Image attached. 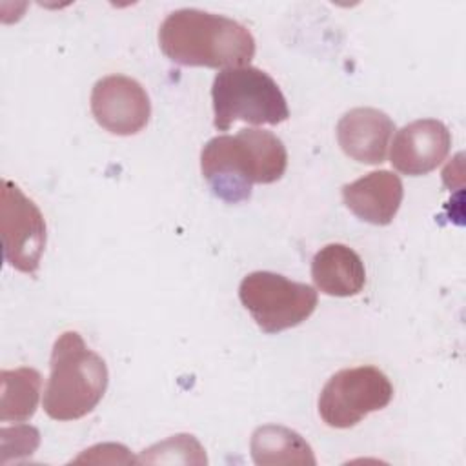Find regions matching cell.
I'll list each match as a JSON object with an SVG mask.
<instances>
[{"label":"cell","mask_w":466,"mask_h":466,"mask_svg":"<svg viewBox=\"0 0 466 466\" xmlns=\"http://www.w3.org/2000/svg\"><path fill=\"white\" fill-rule=\"evenodd\" d=\"M288 167L284 142L271 131L248 127L208 140L200 171L215 197L237 204L251 197L253 184H273Z\"/></svg>","instance_id":"cell-1"},{"label":"cell","mask_w":466,"mask_h":466,"mask_svg":"<svg viewBox=\"0 0 466 466\" xmlns=\"http://www.w3.org/2000/svg\"><path fill=\"white\" fill-rule=\"evenodd\" d=\"M158 46L175 64L213 69L249 66L257 49L253 35L240 22L193 7L164 18Z\"/></svg>","instance_id":"cell-2"},{"label":"cell","mask_w":466,"mask_h":466,"mask_svg":"<svg viewBox=\"0 0 466 466\" xmlns=\"http://www.w3.org/2000/svg\"><path fill=\"white\" fill-rule=\"evenodd\" d=\"M44 411L55 420H76L102 400L109 373L106 360L87 348L78 331H64L53 344Z\"/></svg>","instance_id":"cell-3"},{"label":"cell","mask_w":466,"mask_h":466,"mask_svg":"<svg viewBox=\"0 0 466 466\" xmlns=\"http://www.w3.org/2000/svg\"><path fill=\"white\" fill-rule=\"evenodd\" d=\"M213 126L228 131L237 120L253 126H277L289 118V109L279 84L253 66L228 67L217 73L211 86Z\"/></svg>","instance_id":"cell-4"},{"label":"cell","mask_w":466,"mask_h":466,"mask_svg":"<svg viewBox=\"0 0 466 466\" xmlns=\"http://www.w3.org/2000/svg\"><path fill=\"white\" fill-rule=\"evenodd\" d=\"M238 299L264 333H279L302 324L317 308L313 286L273 271H253L240 280Z\"/></svg>","instance_id":"cell-5"},{"label":"cell","mask_w":466,"mask_h":466,"mask_svg":"<svg viewBox=\"0 0 466 466\" xmlns=\"http://www.w3.org/2000/svg\"><path fill=\"white\" fill-rule=\"evenodd\" d=\"M393 399V386L375 366L344 368L329 377L319 397V415L329 428L346 430Z\"/></svg>","instance_id":"cell-6"},{"label":"cell","mask_w":466,"mask_h":466,"mask_svg":"<svg viewBox=\"0 0 466 466\" xmlns=\"http://www.w3.org/2000/svg\"><path fill=\"white\" fill-rule=\"evenodd\" d=\"M0 235L5 262L25 275L36 273L47 240V228L38 206L11 180L0 189Z\"/></svg>","instance_id":"cell-7"},{"label":"cell","mask_w":466,"mask_h":466,"mask_svg":"<svg viewBox=\"0 0 466 466\" xmlns=\"http://www.w3.org/2000/svg\"><path fill=\"white\" fill-rule=\"evenodd\" d=\"M89 102L96 124L118 137L137 135L151 116V102L146 89L126 75H107L96 80Z\"/></svg>","instance_id":"cell-8"},{"label":"cell","mask_w":466,"mask_h":466,"mask_svg":"<svg viewBox=\"0 0 466 466\" xmlns=\"http://www.w3.org/2000/svg\"><path fill=\"white\" fill-rule=\"evenodd\" d=\"M451 135L437 118H419L400 127L391 144V166L410 177L426 175L448 157Z\"/></svg>","instance_id":"cell-9"},{"label":"cell","mask_w":466,"mask_h":466,"mask_svg":"<svg viewBox=\"0 0 466 466\" xmlns=\"http://www.w3.org/2000/svg\"><path fill=\"white\" fill-rule=\"evenodd\" d=\"M395 131L393 120L377 107H353L337 124L340 149L360 164H380L386 160L388 146Z\"/></svg>","instance_id":"cell-10"},{"label":"cell","mask_w":466,"mask_h":466,"mask_svg":"<svg viewBox=\"0 0 466 466\" xmlns=\"http://www.w3.org/2000/svg\"><path fill=\"white\" fill-rule=\"evenodd\" d=\"M404 197L402 180L388 169L371 171L350 184L342 186V200L346 208L360 220L388 226Z\"/></svg>","instance_id":"cell-11"},{"label":"cell","mask_w":466,"mask_h":466,"mask_svg":"<svg viewBox=\"0 0 466 466\" xmlns=\"http://www.w3.org/2000/svg\"><path fill=\"white\" fill-rule=\"evenodd\" d=\"M311 279L324 295L353 297L366 284V269L359 253L346 244H328L311 260Z\"/></svg>","instance_id":"cell-12"},{"label":"cell","mask_w":466,"mask_h":466,"mask_svg":"<svg viewBox=\"0 0 466 466\" xmlns=\"http://www.w3.org/2000/svg\"><path fill=\"white\" fill-rule=\"evenodd\" d=\"M251 459L258 466H284L300 464L315 466L317 459L313 455L308 441L291 428L280 424L258 426L249 441Z\"/></svg>","instance_id":"cell-13"},{"label":"cell","mask_w":466,"mask_h":466,"mask_svg":"<svg viewBox=\"0 0 466 466\" xmlns=\"http://www.w3.org/2000/svg\"><path fill=\"white\" fill-rule=\"evenodd\" d=\"M0 420H29L40 400L42 375L35 368H15L0 371Z\"/></svg>","instance_id":"cell-14"},{"label":"cell","mask_w":466,"mask_h":466,"mask_svg":"<svg viewBox=\"0 0 466 466\" xmlns=\"http://www.w3.org/2000/svg\"><path fill=\"white\" fill-rule=\"evenodd\" d=\"M138 462L142 464H158V462L206 464L208 459L202 444L193 435L178 433L144 450L138 457Z\"/></svg>","instance_id":"cell-15"},{"label":"cell","mask_w":466,"mask_h":466,"mask_svg":"<svg viewBox=\"0 0 466 466\" xmlns=\"http://www.w3.org/2000/svg\"><path fill=\"white\" fill-rule=\"evenodd\" d=\"M0 441H2V464H5L9 453L13 451H15V459L35 453L40 444V431L35 426H27V424L2 428Z\"/></svg>","instance_id":"cell-16"}]
</instances>
